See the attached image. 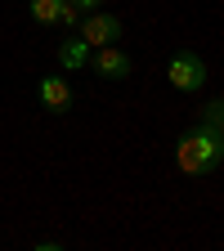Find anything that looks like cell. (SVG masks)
I'll return each instance as SVG.
<instances>
[{"mask_svg": "<svg viewBox=\"0 0 224 251\" xmlns=\"http://www.w3.org/2000/svg\"><path fill=\"white\" fill-rule=\"evenodd\" d=\"M76 36L90 41V50H99V45H117V41H121V23H117L112 14H103V9H94V14H85V18L76 23Z\"/></svg>", "mask_w": 224, "mask_h": 251, "instance_id": "cell-3", "label": "cell"}, {"mask_svg": "<svg viewBox=\"0 0 224 251\" xmlns=\"http://www.w3.org/2000/svg\"><path fill=\"white\" fill-rule=\"evenodd\" d=\"M90 63H94V72L99 76H108V81H125L135 72V63H130V54L125 50H117V45H99L90 54Z\"/></svg>", "mask_w": 224, "mask_h": 251, "instance_id": "cell-4", "label": "cell"}, {"mask_svg": "<svg viewBox=\"0 0 224 251\" xmlns=\"http://www.w3.org/2000/svg\"><path fill=\"white\" fill-rule=\"evenodd\" d=\"M63 5H68V0H27V14H31V23L50 27V23H58Z\"/></svg>", "mask_w": 224, "mask_h": 251, "instance_id": "cell-7", "label": "cell"}, {"mask_svg": "<svg viewBox=\"0 0 224 251\" xmlns=\"http://www.w3.org/2000/svg\"><path fill=\"white\" fill-rule=\"evenodd\" d=\"M90 41H81V36H68V41H63L58 45V68H68V72H76V68H85V63H90Z\"/></svg>", "mask_w": 224, "mask_h": 251, "instance_id": "cell-6", "label": "cell"}, {"mask_svg": "<svg viewBox=\"0 0 224 251\" xmlns=\"http://www.w3.org/2000/svg\"><path fill=\"white\" fill-rule=\"evenodd\" d=\"M224 162V139L215 135V130H206V126L198 121L193 130H184L179 135V144H175V166L184 171V175H211L215 166Z\"/></svg>", "mask_w": 224, "mask_h": 251, "instance_id": "cell-1", "label": "cell"}, {"mask_svg": "<svg viewBox=\"0 0 224 251\" xmlns=\"http://www.w3.org/2000/svg\"><path fill=\"white\" fill-rule=\"evenodd\" d=\"M166 81H171L179 94H193V90H202V85H206V63H202V54H193V50H179V54L166 63Z\"/></svg>", "mask_w": 224, "mask_h": 251, "instance_id": "cell-2", "label": "cell"}, {"mask_svg": "<svg viewBox=\"0 0 224 251\" xmlns=\"http://www.w3.org/2000/svg\"><path fill=\"white\" fill-rule=\"evenodd\" d=\"M36 94H41V103H45L50 112H68V108H72V85L63 81V76H45V81L36 85Z\"/></svg>", "mask_w": 224, "mask_h": 251, "instance_id": "cell-5", "label": "cell"}, {"mask_svg": "<svg viewBox=\"0 0 224 251\" xmlns=\"http://www.w3.org/2000/svg\"><path fill=\"white\" fill-rule=\"evenodd\" d=\"M81 18H85V14H81V9L72 5V0H68V5H63V14H58V23H63V27H76Z\"/></svg>", "mask_w": 224, "mask_h": 251, "instance_id": "cell-9", "label": "cell"}, {"mask_svg": "<svg viewBox=\"0 0 224 251\" xmlns=\"http://www.w3.org/2000/svg\"><path fill=\"white\" fill-rule=\"evenodd\" d=\"M72 5H76L81 14H94V9H99V5H103V0H72Z\"/></svg>", "mask_w": 224, "mask_h": 251, "instance_id": "cell-10", "label": "cell"}, {"mask_svg": "<svg viewBox=\"0 0 224 251\" xmlns=\"http://www.w3.org/2000/svg\"><path fill=\"white\" fill-rule=\"evenodd\" d=\"M202 126H206V130H215V135L224 139V99H215V103L202 108Z\"/></svg>", "mask_w": 224, "mask_h": 251, "instance_id": "cell-8", "label": "cell"}]
</instances>
